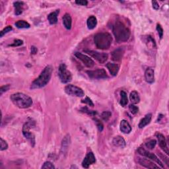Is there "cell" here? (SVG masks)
<instances>
[{"instance_id":"6da1fadb","label":"cell","mask_w":169,"mask_h":169,"mask_svg":"<svg viewBox=\"0 0 169 169\" xmlns=\"http://www.w3.org/2000/svg\"><path fill=\"white\" fill-rule=\"evenodd\" d=\"M52 72L53 68L51 65H48L41 72L40 75L32 82L31 88L32 89H40L46 86L49 83V81H50Z\"/></svg>"},{"instance_id":"7a4b0ae2","label":"cell","mask_w":169,"mask_h":169,"mask_svg":"<svg viewBox=\"0 0 169 169\" xmlns=\"http://www.w3.org/2000/svg\"><path fill=\"white\" fill-rule=\"evenodd\" d=\"M113 34L118 42H126L130 39V31L121 21H116L112 27Z\"/></svg>"},{"instance_id":"3957f363","label":"cell","mask_w":169,"mask_h":169,"mask_svg":"<svg viewBox=\"0 0 169 169\" xmlns=\"http://www.w3.org/2000/svg\"><path fill=\"white\" fill-rule=\"evenodd\" d=\"M10 99L11 102L19 108H28L32 105V98L22 93H16L11 94Z\"/></svg>"},{"instance_id":"277c9868","label":"cell","mask_w":169,"mask_h":169,"mask_svg":"<svg viewBox=\"0 0 169 169\" xmlns=\"http://www.w3.org/2000/svg\"><path fill=\"white\" fill-rule=\"evenodd\" d=\"M96 46L101 50L108 49L112 42V37L108 32H99L94 37Z\"/></svg>"},{"instance_id":"5b68a950","label":"cell","mask_w":169,"mask_h":169,"mask_svg":"<svg viewBox=\"0 0 169 169\" xmlns=\"http://www.w3.org/2000/svg\"><path fill=\"white\" fill-rule=\"evenodd\" d=\"M35 126V122L32 120V119L28 118V120L25 122V123L23 126V134L24 136L32 147H34L35 145V135L31 132L30 130L32 128V127Z\"/></svg>"},{"instance_id":"8992f818","label":"cell","mask_w":169,"mask_h":169,"mask_svg":"<svg viewBox=\"0 0 169 169\" xmlns=\"http://www.w3.org/2000/svg\"><path fill=\"white\" fill-rule=\"evenodd\" d=\"M58 75L61 81L63 83H68L72 79V73L67 69L66 65L65 64H61L58 69Z\"/></svg>"},{"instance_id":"52a82bcc","label":"cell","mask_w":169,"mask_h":169,"mask_svg":"<svg viewBox=\"0 0 169 169\" xmlns=\"http://www.w3.org/2000/svg\"><path fill=\"white\" fill-rule=\"evenodd\" d=\"M65 92L68 95L73 97H82L85 95V93L83 89L79 87V86H77L73 85H68L65 86Z\"/></svg>"},{"instance_id":"ba28073f","label":"cell","mask_w":169,"mask_h":169,"mask_svg":"<svg viewBox=\"0 0 169 169\" xmlns=\"http://www.w3.org/2000/svg\"><path fill=\"white\" fill-rule=\"evenodd\" d=\"M138 152L141 155H142L143 156H145L146 158L149 159L151 160H153V161L157 163L160 168H164V165H163V163L160 161V160L155 154L145 150V149H143V148H142V147H139L138 150Z\"/></svg>"},{"instance_id":"9c48e42d","label":"cell","mask_w":169,"mask_h":169,"mask_svg":"<svg viewBox=\"0 0 169 169\" xmlns=\"http://www.w3.org/2000/svg\"><path fill=\"white\" fill-rule=\"evenodd\" d=\"M86 73L90 78L93 79H106L108 77L107 73L104 69H98L96 70H90L87 71Z\"/></svg>"},{"instance_id":"30bf717a","label":"cell","mask_w":169,"mask_h":169,"mask_svg":"<svg viewBox=\"0 0 169 169\" xmlns=\"http://www.w3.org/2000/svg\"><path fill=\"white\" fill-rule=\"evenodd\" d=\"M86 53H87L90 56L93 57L94 59H95L100 64H104L106 62V61L108 60V56L106 53H100L93 50H84Z\"/></svg>"},{"instance_id":"8fae6325","label":"cell","mask_w":169,"mask_h":169,"mask_svg":"<svg viewBox=\"0 0 169 169\" xmlns=\"http://www.w3.org/2000/svg\"><path fill=\"white\" fill-rule=\"evenodd\" d=\"M75 56H76L77 58L80 60L83 63V64L86 67H87L89 68H91L94 65V61L91 58H90L89 56L83 54V53L77 52H75Z\"/></svg>"},{"instance_id":"7c38bea8","label":"cell","mask_w":169,"mask_h":169,"mask_svg":"<svg viewBox=\"0 0 169 169\" xmlns=\"http://www.w3.org/2000/svg\"><path fill=\"white\" fill-rule=\"evenodd\" d=\"M138 163L144 167L147 168H151V169H153V168H159V167L155 164L153 162H152L151 160L149 159H145V158H141V157H138L137 158Z\"/></svg>"},{"instance_id":"4fadbf2b","label":"cell","mask_w":169,"mask_h":169,"mask_svg":"<svg viewBox=\"0 0 169 169\" xmlns=\"http://www.w3.org/2000/svg\"><path fill=\"white\" fill-rule=\"evenodd\" d=\"M95 162H96L95 156H94V154L92 152H90L85 156L83 162H82V166H83V168H87L89 167L90 165H91V164H94Z\"/></svg>"},{"instance_id":"5bb4252c","label":"cell","mask_w":169,"mask_h":169,"mask_svg":"<svg viewBox=\"0 0 169 169\" xmlns=\"http://www.w3.org/2000/svg\"><path fill=\"white\" fill-rule=\"evenodd\" d=\"M156 138L158 139V141L160 147L164 151V152H165L167 155L169 154V151H168V148L167 146V143L166 141V139L164 138V136L160 133H157L156 134Z\"/></svg>"},{"instance_id":"9a60e30c","label":"cell","mask_w":169,"mask_h":169,"mask_svg":"<svg viewBox=\"0 0 169 169\" xmlns=\"http://www.w3.org/2000/svg\"><path fill=\"white\" fill-rule=\"evenodd\" d=\"M125 52V48L123 47H119L114 50L112 53V59L115 61H120L123 56Z\"/></svg>"},{"instance_id":"2e32d148","label":"cell","mask_w":169,"mask_h":169,"mask_svg":"<svg viewBox=\"0 0 169 169\" xmlns=\"http://www.w3.org/2000/svg\"><path fill=\"white\" fill-rule=\"evenodd\" d=\"M145 78L148 83H154L155 76H154V70L151 68H148L145 70Z\"/></svg>"},{"instance_id":"e0dca14e","label":"cell","mask_w":169,"mask_h":169,"mask_svg":"<svg viewBox=\"0 0 169 169\" xmlns=\"http://www.w3.org/2000/svg\"><path fill=\"white\" fill-rule=\"evenodd\" d=\"M119 129L123 134H130L131 131V127L128 122L125 119H123L119 124Z\"/></svg>"},{"instance_id":"ac0fdd59","label":"cell","mask_w":169,"mask_h":169,"mask_svg":"<svg viewBox=\"0 0 169 169\" xmlns=\"http://www.w3.org/2000/svg\"><path fill=\"white\" fill-rule=\"evenodd\" d=\"M63 20V24L65 28H66L67 30H70L72 28V19L71 16L69 14L66 13L64 15L62 18Z\"/></svg>"},{"instance_id":"d6986e66","label":"cell","mask_w":169,"mask_h":169,"mask_svg":"<svg viewBox=\"0 0 169 169\" xmlns=\"http://www.w3.org/2000/svg\"><path fill=\"white\" fill-rule=\"evenodd\" d=\"M106 68L112 76H116L119 72V65L112 63H108L106 64Z\"/></svg>"},{"instance_id":"ffe728a7","label":"cell","mask_w":169,"mask_h":169,"mask_svg":"<svg viewBox=\"0 0 169 169\" xmlns=\"http://www.w3.org/2000/svg\"><path fill=\"white\" fill-rule=\"evenodd\" d=\"M151 118H152V114H147V115H145V117L141 119V121H140L139 125H138V127H139L140 129L143 128L144 127H145L146 126H147L151 122Z\"/></svg>"},{"instance_id":"44dd1931","label":"cell","mask_w":169,"mask_h":169,"mask_svg":"<svg viewBox=\"0 0 169 169\" xmlns=\"http://www.w3.org/2000/svg\"><path fill=\"white\" fill-rule=\"evenodd\" d=\"M112 143L115 146L119 147H124L126 146V141L121 136H116L112 140Z\"/></svg>"},{"instance_id":"7402d4cb","label":"cell","mask_w":169,"mask_h":169,"mask_svg":"<svg viewBox=\"0 0 169 169\" xmlns=\"http://www.w3.org/2000/svg\"><path fill=\"white\" fill-rule=\"evenodd\" d=\"M59 10H56L53 12H52L48 16V20L49 23L51 24H55L57 22V15L59 14Z\"/></svg>"},{"instance_id":"603a6c76","label":"cell","mask_w":169,"mask_h":169,"mask_svg":"<svg viewBox=\"0 0 169 169\" xmlns=\"http://www.w3.org/2000/svg\"><path fill=\"white\" fill-rule=\"evenodd\" d=\"M86 24H87V27L89 29H90V30L93 29V28L96 27L97 24V18L93 15L90 16V17L87 19V21H86Z\"/></svg>"},{"instance_id":"cb8c5ba5","label":"cell","mask_w":169,"mask_h":169,"mask_svg":"<svg viewBox=\"0 0 169 169\" xmlns=\"http://www.w3.org/2000/svg\"><path fill=\"white\" fill-rule=\"evenodd\" d=\"M23 5L24 3L23 2H15L13 3L15 7V13L17 15H19L23 13Z\"/></svg>"},{"instance_id":"d4e9b609","label":"cell","mask_w":169,"mask_h":169,"mask_svg":"<svg viewBox=\"0 0 169 169\" xmlns=\"http://www.w3.org/2000/svg\"><path fill=\"white\" fill-rule=\"evenodd\" d=\"M69 143H70V138H69V135H68L64 138V139L62 141V143H61V152H62L63 153H66L67 152Z\"/></svg>"},{"instance_id":"484cf974","label":"cell","mask_w":169,"mask_h":169,"mask_svg":"<svg viewBox=\"0 0 169 169\" xmlns=\"http://www.w3.org/2000/svg\"><path fill=\"white\" fill-rule=\"evenodd\" d=\"M130 99L133 104H138V103H139L140 101V98L138 93L137 91H135V90H134V91L131 92L130 95Z\"/></svg>"},{"instance_id":"4316f807","label":"cell","mask_w":169,"mask_h":169,"mask_svg":"<svg viewBox=\"0 0 169 169\" xmlns=\"http://www.w3.org/2000/svg\"><path fill=\"white\" fill-rule=\"evenodd\" d=\"M120 101H119V104L121 105L122 106H125L127 105V102H128V99H127V93L123 91V90H122L120 92Z\"/></svg>"},{"instance_id":"83f0119b","label":"cell","mask_w":169,"mask_h":169,"mask_svg":"<svg viewBox=\"0 0 169 169\" xmlns=\"http://www.w3.org/2000/svg\"><path fill=\"white\" fill-rule=\"evenodd\" d=\"M15 26L18 28H30V24L27 23L25 20H18L15 23Z\"/></svg>"},{"instance_id":"f1b7e54d","label":"cell","mask_w":169,"mask_h":169,"mask_svg":"<svg viewBox=\"0 0 169 169\" xmlns=\"http://www.w3.org/2000/svg\"><path fill=\"white\" fill-rule=\"evenodd\" d=\"M112 116V113L110 111H105L101 114V118L104 121L107 122Z\"/></svg>"},{"instance_id":"f546056e","label":"cell","mask_w":169,"mask_h":169,"mask_svg":"<svg viewBox=\"0 0 169 169\" xmlns=\"http://www.w3.org/2000/svg\"><path fill=\"white\" fill-rule=\"evenodd\" d=\"M156 145V141L155 139H151L149 141L147 142L145 144L147 148H148V149H150V150L154 149Z\"/></svg>"},{"instance_id":"4dcf8cb0","label":"cell","mask_w":169,"mask_h":169,"mask_svg":"<svg viewBox=\"0 0 169 169\" xmlns=\"http://www.w3.org/2000/svg\"><path fill=\"white\" fill-rule=\"evenodd\" d=\"M81 112L86 113L89 115H90V116H95V115L97 114V111L94 110H90L88 109L87 107H83V108H82L81 110Z\"/></svg>"},{"instance_id":"1f68e13d","label":"cell","mask_w":169,"mask_h":169,"mask_svg":"<svg viewBox=\"0 0 169 169\" xmlns=\"http://www.w3.org/2000/svg\"><path fill=\"white\" fill-rule=\"evenodd\" d=\"M8 148V145L7 143L3 140L2 138H0V150L1 151H4L6 150Z\"/></svg>"},{"instance_id":"d6a6232c","label":"cell","mask_w":169,"mask_h":169,"mask_svg":"<svg viewBox=\"0 0 169 169\" xmlns=\"http://www.w3.org/2000/svg\"><path fill=\"white\" fill-rule=\"evenodd\" d=\"M12 29H13V28H12L11 26L6 27L5 28H3V29L1 31V32H0V37H3L6 34H7L9 32L11 31Z\"/></svg>"},{"instance_id":"836d02e7","label":"cell","mask_w":169,"mask_h":169,"mask_svg":"<svg viewBox=\"0 0 169 169\" xmlns=\"http://www.w3.org/2000/svg\"><path fill=\"white\" fill-rule=\"evenodd\" d=\"M94 122H95V123H96L98 130H99V131H102L103 130V128H104V126H103L102 123L97 118H94Z\"/></svg>"},{"instance_id":"e575fe53","label":"cell","mask_w":169,"mask_h":169,"mask_svg":"<svg viewBox=\"0 0 169 169\" xmlns=\"http://www.w3.org/2000/svg\"><path fill=\"white\" fill-rule=\"evenodd\" d=\"M129 109L130 110V112L131 114H138L139 112V108L138 106H135L134 105H131L129 106Z\"/></svg>"},{"instance_id":"d590c367","label":"cell","mask_w":169,"mask_h":169,"mask_svg":"<svg viewBox=\"0 0 169 169\" xmlns=\"http://www.w3.org/2000/svg\"><path fill=\"white\" fill-rule=\"evenodd\" d=\"M42 168H48V169H54L55 167L53 164L49 161H46L44 163L43 165L42 166Z\"/></svg>"},{"instance_id":"8d00e7d4","label":"cell","mask_w":169,"mask_h":169,"mask_svg":"<svg viewBox=\"0 0 169 169\" xmlns=\"http://www.w3.org/2000/svg\"><path fill=\"white\" fill-rule=\"evenodd\" d=\"M156 31H157V32H158L160 39H162L163 36V33H164V31L160 24H157V25H156Z\"/></svg>"},{"instance_id":"74e56055","label":"cell","mask_w":169,"mask_h":169,"mask_svg":"<svg viewBox=\"0 0 169 169\" xmlns=\"http://www.w3.org/2000/svg\"><path fill=\"white\" fill-rule=\"evenodd\" d=\"M81 102H83V103H85V104L88 105H89V106H92V107H93V106H94V104H93V102H92L91 99H90V98H89L88 97H86L85 98L84 100H82V101H81Z\"/></svg>"},{"instance_id":"f35d334b","label":"cell","mask_w":169,"mask_h":169,"mask_svg":"<svg viewBox=\"0 0 169 169\" xmlns=\"http://www.w3.org/2000/svg\"><path fill=\"white\" fill-rule=\"evenodd\" d=\"M9 88H10V85H6L1 86V88H0V94L2 95L4 92L7 91V90L9 89Z\"/></svg>"},{"instance_id":"ab89813d","label":"cell","mask_w":169,"mask_h":169,"mask_svg":"<svg viewBox=\"0 0 169 169\" xmlns=\"http://www.w3.org/2000/svg\"><path fill=\"white\" fill-rule=\"evenodd\" d=\"M23 44V40L17 39V40H15L14 41V42L13 44H11L10 46H13V47H17V46H20V45H22Z\"/></svg>"},{"instance_id":"60d3db41","label":"cell","mask_w":169,"mask_h":169,"mask_svg":"<svg viewBox=\"0 0 169 169\" xmlns=\"http://www.w3.org/2000/svg\"><path fill=\"white\" fill-rule=\"evenodd\" d=\"M75 3L81 6H86L88 5V2L86 0H77L75 1Z\"/></svg>"},{"instance_id":"b9f144b4","label":"cell","mask_w":169,"mask_h":169,"mask_svg":"<svg viewBox=\"0 0 169 169\" xmlns=\"http://www.w3.org/2000/svg\"><path fill=\"white\" fill-rule=\"evenodd\" d=\"M152 7H153V9H155V10H158L159 9V5L157 2L156 1H152Z\"/></svg>"},{"instance_id":"7bdbcfd3","label":"cell","mask_w":169,"mask_h":169,"mask_svg":"<svg viewBox=\"0 0 169 169\" xmlns=\"http://www.w3.org/2000/svg\"><path fill=\"white\" fill-rule=\"evenodd\" d=\"M37 52V48L35 46H32L31 47V53L32 54H35V53Z\"/></svg>"}]
</instances>
